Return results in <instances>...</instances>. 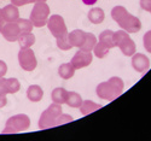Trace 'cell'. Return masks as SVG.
<instances>
[{
  "mask_svg": "<svg viewBox=\"0 0 151 141\" xmlns=\"http://www.w3.org/2000/svg\"><path fill=\"white\" fill-rule=\"evenodd\" d=\"M65 104L70 107H80V105L82 104V98L76 92H68Z\"/></svg>",
  "mask_w": 151,
  "mask_h": 141,
  "instance_id": "cell-21",
  "label": "cell"
},
{
  "mask_svg": "<svg viewBox=\"0 0 151 141\" xmlns=\"http://www.w3.org/2000/svg\"><path fill=\"white\" fill-rule=\"evenodd\" d=\"M0 33L4 36V39L6 41H10V42H15L18 40V37L21 35V31H19V28L16 22H6L1 29H0Z\"/></svg>",
  "mask_w": 151,
  "mask_h": 141,
  "instance_id": "cell-10",
  "label": "cell"
},
{
  "mask_svg": "<svg viewBox=\"0 0 151 141\" xmlns=\"http://www.w3.org/2000/svg\"><path fill=\"white\" fill-rule=\"evenodd\" d=\"M1 14H3V18L5 19V22H16L19 18L18 7L15 6L14 4L6 5L4 9H1Z\"/></svg>",
  "mask_w": 151,
  "mask_h": 141,
  "instance_id": "cell-12",
  "label": "cell"
},
{
  "mask_svg": "<svg viewBox=\"0 0 151 141\" xmlns=\"http://www.w3.org/2000/svg\"><path fill=\"white\" fill-rule=\"evenodd\" d=\"M62 106L60 104H53L50 105L42 113L39 118V123H37V127L40 129H48V128H52L55 127V123L58 118V116L62 113Z\"/></svg>",
  "mask_w": 151,
  "mask_h": 141,
  "instance_id": "cell-2",
  "label": "cell"
},
{
  "mask_svg": "<svg viewBox=\"0 0 151 141\" xmlns=\"http://www.w3.org/2000/svg\"><path fill=\"white\" fill-rule=\"evenodd\" d=\"M7 72V65L4 60H0V77H4Z\"/></svg>",
  "mask_w": 151,
  "mask_h": 141,
  "instance_id": "cell-32",
  "label": "cell"
},
{
  "mask_svg": "<svg viewBox=\"0 0 151 141\" xmlns=\"http://www.w3.org/2000/svg\"><path fill=\"white\" fill-rule=\"evenodd\" d=\"M75 70H76V69L73 67L71 63H64V64H62V65L58 68V75L60 76L63 80H69V79H71L74 76Z\"/></svg>",
  "mask_w": 151,
  "mask_h": 141,
  "instance_id": "cell-17",
  "label": "cell"
},
{
  "mask_svg": "<svg viewBox=\"0 0 151 141\" xmlns=\"http://www.w3.org/2000/svg\"><path fill=\"white\" fill-rule=\"evenodd\" d=\"M30 127V120L27 115H16L7 120L3 134H15L18 132H24Z\"/></svg>",
  "mask_w": 151,
  "mask_h": 141,
  "instance_id": "cell-4",
  "label": "cell"
},
{
  "mask_svg": "<svg viewBox=\"0 0 151 141\" xmlns=\"http://www.w3.org/2000/svg\"><path fill=\"white\" fill-rule=\"evenodd\" d=\"M17 41L21 48H30L35 44V35L33 33H21Z\"/></svg>",
  "mask_w": 151,
  "mask_h": 141,
  "instance_id": "cell-16",
  "label": "cell"
},
{
  "mask_svg": "<svg viewBox=\"0 0 151 141\" xmlns=\"http://www.w3.org/2000/svg\"><path fill=\"white\" fill-rule=\"evenodd\" d=\"M92 59H93L92 52L80 49V51H78V52L74 54V57L71 58V62H70V63L73 64V67H74L75 69L79 70V69H82V68L88 67L90 64L92 63Z\"/></svg>",
  "mask_w": 151,
  "mask_h": 141,
  "instance_id": "cell-9",
  "label": "cell"
},
{
  "mask_svg": "<svg viewBox=\"0 0 151 141\" xmlns=\"http://www.w3.org/2000/svg\"><path fill=\"white\" fill-rule=\"evenodd\" d=\"M0 94H7L6 79H4V77H0Z\"/></svg>",
  "mask_w": 151,
  "mask_h": 141,
  "instance_id": "cell-31",
  "label": "cell"
},
{
  "mask_svg": "<svg viewBox=\"0 0 151 141\" xmlns=\"http://www.w3.org/2000/svg\"><path fill=\"white\" fill-rule=\"evenodd\" d=\"M96 44H97V37L94 36V34H92V33H86V39H85L82 46L80 47V49L92 52L93 47H94Z\"/></svg>",
  "mask_w": 151,
  "mask_h": 141,
  "instance_id": "cell-22",
  "label": "cell"
},
{
  "mask_svg": "<svg viewBox=\"0 0 151 141\" xmlns=\"http://www.w3.org/2000/svg\"><path fill=\"white\" fill-rule=\"evenodd\" d=\"M6 22H5V19L3 18V14H1V9H0V29H1V27L5 24Z\"/></svg>",
  "mask_w": 151,
  "mask_h": 141,
  "instance_id": "cell-36",
  "label": "cell"
},
{
  "mask_svg": "<svg viewBox=\"0 0 151 141\" xmlns=\"http://www.w3.org/2000/svg\"><path fill=\"white\" fill-rule=\"evenodd\" d=\"M123 87H124L123 81L120 77L114 76V77H110L106 82L99 83L96 88V92L100 99L112 101L122 94Z\"/></svg>",
  "mask_w": 151,
  "mask_h": 141,
  "instance_id": "cell-1",
  "label": "cell"
},
{
  "mask_svg": "<svg viewBox=\"0 0 151 141\" xmlns=\"http://www.w3.org/2000/svg\"><path fill=\"white\" fill-rule=\"evenodd\" d=\"M44 97V91L40 86H36V84H32L27 88V98L33 101V102H37L40 101Z\"/></svg>",
  "mask_w": 151,
  "mask_h": 141,
  "instance_id": "cell-14",
  "label": "cell"
},
{
  "mask_svg": "<svg viewBox=\"0 0 151 141\" xmlns=\"http://www.w3.org/2000/svg\"><path fill=\"white\" fill-rule=\"evenodd\" d=\"M117 24L124 31H127L128 34L129 33H138L142 29L140 19L138 17H135V16H133V15H131L129 12H127V14L117 22Z\"/></svg>",
  "mask_w": 151,
  "mask_h": 141,
  "instance_id": "cell-7",
  "label": "cell"
},
{
  "mask_svg": "<svg viewBox=\"0 0 151 141\" xmlns=\"http://www.w3.org/2000/svg\"><path fill=\"white\" fill-rule=\"evenodd\" d=\"M140 7L144 11L151 12V0H140Z\"/></svg>",
  "mask_w": 151,
  "mask_h": 141,
  "instance_id": "cell-30",
  "label": "cell"
},
{
  "mask_svg": "<svg viewBox=\"0 0 151 141\" xmlns=\"http://www.w3.org/2000/svg\"><path fill=\"white\" fill-rule=\"evenodd\" d=\"M99 42H102L103 45H105L109 49H111L112 47H116L115 42H114V31L112 30L102 31L100 35H99Z\"/></svg>",
  "mask_w": 151,
  "mask_h": 141,
  "instance_id": "cell-19",
  "label": "cell"
},
{
  "mask_svg": "<svg viewBox=\"0 0 151 141\" xmlns=\"http://www.w3.org/2000/svg\"><path fill=\"white\" fill-rule=\"evenodd\" d=\"M67 97H68V92L65 91L64 88H55L53 91H52V101L56 102V104H65V101H67Z\"/></svg>",
  "mask_w": 151,
  "mask_h": 141,
  "instance_id": "cell-20",
  "label": "cell"
},
{
  "mask_svg": "<svg viewBox=\"0 0 151 141\" xmlns=\"http://www.w3.org/2000/svg\"><path fill=\"white\" fill-rule=\"evenodd\" d=\"M7 104V97L6 94H0V109H3Z\"/></svg>",
  "mask_w": 151,
  "mask_h": 141,
  "instance_id": "cell-34",
  "label": "cell"
},
{
  "mask_svg": "<svg viewBox=\"0 0 151 141\" xmlns=\"http://www.w3.org/2000/svg\"><path fill=\"white\" fill-rule=\"evenodd\" d=\"M48 16H50V7L46 3H35L34 7L32 10L30 14V21L33 23L34 27L36 28H41L44 25L47 24L48 21Z\"/></svg>",
  "mask_w": 151,
  "mask_h": 141,
  "instance_id": "cell-5",
  "label": "cell"
},
{
  "mask_svg": "<svg viewBox=\"0 0 151 141\" xmlns=\"http://www.w3.org/2000/svg\"><path fill=\"white\" fill-rule=\"evenodd\" d=\"M127 10H126L123 6H115L114 9H112L111 10V17H112V19H114L116 23L126 15V14H127Z\"/></svg>",
  "mask_w": 151,
  "mask_h": 141,
  "instance_id": "cell-27",
  "label": "cell"
},
{
  "mask_svg": "<svg viewBox=\"0 0 151 141\" xmlns=\"http://www.w3.org/2000/svg\"><path fill=\"white\" fill-rule=\"evenodd\" d=\"M114 42H115V46H117L121 49V52L124 56L132 57L135 53L137 46L127 31H124V30L114 31Z\"/></svg>",
  "mask_w": 151,
  "mask_h": 141,
  "instance_id": "cell-3",
  "label": "cell"
},
{
  "mask_svg": "<svg viewBox=\"0 0 151 141\" xmlns=\"http://www.w3.org/2000/svg\"><path fill=\"white\" fill-rule=\"evenodd\" d=\"M86 39V33L81 29H75L71 33H69V41L73 47H81L83 41Z\"/></svg>",
  "mask_w": 151,
  "mask_h": 141,
  "instance_id": "cell-13",
  "label": "cell"
},
{
  "mask_svg": "<svg viewBox=\"0 0 151 141\" xmlns=\"http://www.w3.org/2000/svg\"><path fill=\"white\" fill-rule=\"evenodd\" d=\"M100 107H102V105L99 104H96L94 101L92 100H82V104L80 105V112L83 115V116H86V115H90L97 110H99Z\"/></svg>",
  "mask_w": 151,
  "mask_h": 141,
  "instance_id": "cell-18",
  "label": "cell"
},
{
  "mask_svg": "<svg viewBox=\"0 0 151 141\" xmlns=\"http://www.w3.org/2000/svg\"><path fill=\"white\" fill-rule=\"evenodd\" d=\"M11 4H14L15 6L19 7V6H23V5L29 4V0H11Z\"/></svg>",
  "mask_w": 151,
  "mask_h": 141,
  "instance_id": "cell-33",
  "label": "cell"
},
{
  "mask_svg": "<svg viewBox=\"0 0 151 141\" xmlns=\"http://www.w3.org/2000/svg\"><path fill=\"white\" fill-rule=\"evenodd\" d=\"M87 17H88V19H90L91 23H93V24H100V23L104 21V18H105V14H104V11L100 9V7H93V9L90 10Z\"/></svg>",
  "mask_w": 151,
  "mask_h": 141,
  "instance_id": "cell-15",
  "label": "cell"
},
{
  "mask_svg": "<svg viewBox=\"0 0 151 141\" xmlns=\"http://www.w3.org/2000/svg\"><path fill=\"white\" fill-rule=\"evenodd\" d=\"M150 14H151V12H150Z\"/></svg>",
  "mask_w": 151,
  "mask_h": 141,
  "instance_id": "cell-38",
  "label": "cell"
},
{
  "mask_svg": "<svg viewBox=\"0 0 151 141\" xmlns=\"http://www.w3.org/2000/svg\"><path fill=\"white\" fill-rule=\"evenodd\" d=\"M132 67L138 72H145L150 68V59L143 53H134L132 56Z\"/></svg>",
  "mask_w": 151,
  "mask_h": 141,
  "instance_id": "cell-11",
  "label": "cell"
},
{
  "mask_svg": "<svg viewBox=\"0 0 151 141\" xmlns=\"http://www.w3.org/2000/svg\"><path fill=\"white\" fill-rule=\"evenodd\" d=\"M47 27H48V30L51 31V34L56 37L63 35L64 33H67V27H65V22H64V18L59 15H52L51 17H48V21H47Z\"/></svg>",
  "mask_w": 151,
  "mask_h": 141,
  "instance_id": "cell-8",
  "label": "cell"
},
{
  "mask_svg": "<svg viewBox=\"0 0 151 141\" xmlns=\"http://www.w3.org/2000/svg\"><path fill=\"white\" fill-rule=\"evenodd\" d=\"M57 46L62 51H69V49L73 48V46H71V44L69 41V33L68 31L57 37Z\"/></svg>",
  "mask_w": 151,
  "mask_h": 141,
  "instance_id": "cell-23",
  "label": "cell"
},
{
  "mask_svg": "<svg viewBox=\"0 0 151 141\" xmlns=\"http://www.w3.org/2000/svg\"><path fill=\"white\" fill-rule=\"evenodd\" d=\"M18 28H19V31L21 33H32L34 25L32 23L30 19H26V18H18L16 21Z\"/></svg>",
  "mask_w": 151,
  "mask_h": 141,
  "instance_id": "cell-24",
  "label": "cell"
},
{
  "mask_svg": "<svg viewBox=\"0 0 151 141\" xmlns=\"http://www.w3.org/2000/svg\"><path fill=\"white\" fill-rule=\"evenodd\" d=\"M18 63L23 70L33 71L37 65L34 51L32 48H21L18 52Z\"/></svg>",
  "mask_w": 151,
  "mask_h": 141,
  "instance_id": "cell-6",
  "label": "cell"
},
{
  "mask_svg": "<svg viewBox=\"0 0 151 141\" xmlns=\"http://www.w3.org/2000/svg\"><path fill=\"white\" fill-rule=\"evenodd\" d=\"M37 3H46V0H36Z\"/></svg>",
  "mask_w": 151,
  "mask_h": 141,
  "instance_id": "cell-37",
  "label": "cell"
},
{
  "mask_svg": "<svg viewBox=\"0 0 151 141\" xmlns=\"http://www.w3.org/2000/svg\"><path fill=\"white\" fill-rule=\"evenodd\" d=\"M6 88H7V94H14L21 89V83L17 79L10 77V79H6Z\"/></svg>",
  "mask_w": 151,
  "mask_h": 141,
  "instance_id": "cell-25",
  "label": "cell"
},
{
  "mask_svg": "<svg viewBox=\"0 0 151 141\" xmlns=\"http://www.w3.org/2000/svg\"><path fill=\"white\" fill-rule=\"evenodd\" d=\"M109 48L105 46V45H103L102 42H97L96 45H94V47H93V53H94V56L97 57V58H104V57H106L108 56V53H109Z\"/></svg>",
  "mask_w": 151,
  "mask_h": 141,
  "instance_id": "cell-26",
  "label": "cell"
},
{
  "mask_svg": "<svg viewBox=\"0 0 151 141\" xmlns=\"http://www.w3.org/2000/svg\"><path fill=\"white\" fill-rule=\"evenodd\" d=\"M143 44H144V48L149 53H151V30L145 33V35L143 37Z\"/></svg>",
  "mask_w": 151,
  "mask_h": 141,
  "instance_id": "cell-29",
  "label": "cell"
},
{
  "mask_svg": "<svg viewBox=\"0 0 151 141\" xmlns=\"http://www.w3.org/2000/svg\"><path fill=\"white\" fill-rule=\"evenodd\" d=\"M73 117L71 116H69V115H64V113H60L59 116H58V118H57V121H56V123H55V127H57V125H62V124H65V123H69V122H73Z\"/></svg>",
  "mask_w": 151,
  "mask_h": 141,
  "instance_id": "cell-28",
  "label": "cell"
},
{
  "mask_svg": "<svg viewBox=\"0 0 151 141\" xmlns=\"http://www.w3.org/2000/svg\"><path fill=\"white\" fill-rule=\"evenodd\" d=\"M97 1H98V0H82V3L85 5H94Z\"/></svg>",
  "mask_w": 151,
  "mask_h": 141,
  "instance_id": "cell-35",
  "label": "cell"
}]
</instances>
